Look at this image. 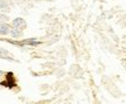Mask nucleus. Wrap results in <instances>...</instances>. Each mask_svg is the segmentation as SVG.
Listing matches in <instances>:
<instances>
[{
    "instance_id": "39448f33",
    "label": "nucleus",
    "mask_w": 126,
    "mask_h": 104,
    "mask_svg": "<svg viewBox=\"0 0 126 104\" xmlns=\"http://www.w3.org/2000/svg\"><path fill=\"white\" fill-rule=\"evenodd\" d=\"M7 55H8V52H7V50L0 49V57H2V59H7V60H12V59H9Z\"/></svg>"
},
{
    "instance_id": "7ed1b4c3",
    "label": "nucleus",
    "mask_w": 126,
    "mask_h": 104,
    "mask_svg": "<svg viewBox=\"0 0 126 104\" xmlns=\"http://www.w3.org/2000/svg\"><path fill=\"white\" fill-rule=\"evenodd\" d=\"M11 32V27L7 23H0V35H7Z\"/></svg>"
},
{
    "instance_id": "423d86ee",
    "label": "nucleus",
    "mask_w": 126,
    "mask_h": 104,
    "mask_svg": "<svg viewBox=\"0 0 126 104\" xmlns=\"http://www.w3.org/2000/svg\"><path fill=\"white\" fill-rule=\"evenodd\" d=\"M8 7V4L6 0H0V9H6Z\"/></svg>"
},
{
    "instance_id": "f03ea898",
    "label": "nucleus",
    "mask_w": 126,
    "mask_h": 104,
    "mask_svg": "<svg viewBox=\"0 0 126 104\" xmlns=\"http://www.w3.org/2000/svg\"><path fill=\"white\" fill-rule=\"evenodd\" d=\"M12 25H13V27L20 28V29H21V28L26 27V21H25L22 18H16V19H14L13 20Z\"/></svg>"
},
{
    "instance_id": "f257e3e1",
    "label": "nucleus",
    "mask_w": 126,
    "mask_h": 104,
    "mask_svg": "<svg viewBox=\"0 0 126 104\" xmlns=\"http://www.w3.org/2000/svg\"><path fill=\"white\" fill-rule=\"evenodd\" d=\"M0 84H1L2 87H7V88H13V87L16 86L15 80H14L13 72H7V75H6V81L1 82Z\"/></svg>"
},
{
    "instance_id": "6e6552de",
    "label": "nucleus",
    "mask_w": 126,
    "mask_h": 104,
    "mask_svg": "<svg viewBox=\"0 0 126 104\" xmlns=\"http://www.w3.org/2000/svg\"><path fill=\"white\" fill-rule=\"evenodd\" d=\"M2 74H4V72H2V70H0V77L2 76Z\"/></svg>"
},
{
    "instance_id": "0eeeda50",
    "label": "nucleus",
    "mask_w": 126,
    "mask_h": 104,
    "mask_svg": "<svg viewBox=\"0 0 126 104\" xmlns=\"http://www.w3.org/2000/svg\"><path fill=\"white\" fill-rule=\"evenodd\" d=\"M0 20H1V21H2V20H4V21H7V20H8V17L5 15V14H0Z\"/></svg>"
},
{
    "instance_id": "20e7f679",
    "label": "nucleus",
    "mask_w": 126,
    "mask_h": 104,
    "mask_svg": "<svg viewBox=\"0 0 126 104\" xmlns=\"http://www.w3.org/2000/svg\"><path fill=\"white\" fill-rule=\"evenodd\" d=\"M11 35L13 36V37H15V39H18V37H20V36L22 35V32L20 31V28H15L14 27L13 29H11Z\"/></svg>"
}]
</instances>
